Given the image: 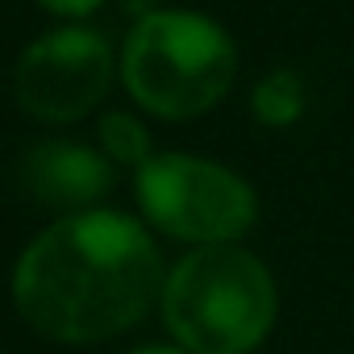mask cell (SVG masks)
Returning <instances> with one entry per match:
<instances>
[{"instance_id": "ba28073f", "label": "cell", "mask_w": 354, "mask_h": 354, "mask_svg": "<svg viewBox=\"0 0 354 354\" xmlns=\"http://www.w3.org/2000/svg\"><path fill=\"white\" fill-rule=\"evenodd\" d=\"M96 133H100V150H104L109 162H121V167H138L142 171L154 158L150 129L138 117H129V113H104Z\"/></svg>"}, {"instance_id": "9c48e42d", "label": "cell", "mask_w": 354, "mask_h": 354, "mask_svg": "<svg viewBox=\"0 0 354 354\" xmlns=\"http://www.w3.org/2000/svg\"><path fill=\"white\" fill-rule=\"evenodd\" d=\"M46 13H59V17H88L100 9V0H38Z\"/></svg>"}, {"instance_id": "8fae6325", "label": "cell", "mask_w": 354, "mask_h": 354, "mask_svg": "<svg viewBox=\"0 0 354 354\" xmlns=\"http://www.w3.org/2000/svg\"><path fill=\"white\" fill-rule=\"evenodd\" d=\"M129 354H188L184 346H138V350H129Z\"/></svg>"}, {"instance_id": "5b68a950", "label": "cell", "mask_w": 354, "mask_h": 354, "mask_svg": "<svg viewBox=\"0 0 354 354\" xmlns=\"http://www.w3.org/2000/svg\"><path fill=\"white\" fill-rule=\"evenodd\" d=\"M113 84V46L104 34L71 26L42 34L13 71L17 104L38 121H75L100 104Z\"/></svg>"}, {"instance_id": "6da1fadb", "label": "cell", "mask_w": 354, "mask_h": 354, "mask_svg": "<svg viewBox=\"0 0 354 354\" xmlns=\"http://www.w3.org/2000/svg\"><path fill=\"white\" fill-rule=\"evenodd\" d=\"M154 238L125 213L88 209L30 242L13 271L17 313L55 342H109L162 300Z\"/></svg>"}, {"instance_id": "3957f363", "label": "cell", "mask_w": 354, "mask_h": 354, "mask_svg": "<svg viewBox=\"0 0 354 354\" xmlns=\"http://www.w3.org/2000/svg\"><path fill=\"white\" fill-rule=\"evenodd\" d=\"M121 75L146 113L188 121L221 104L238 75V50L213 17L158 9L129 30Z\"/></svg>"}, {"instance_id": "30bf717a", "label": "cell", "mask_w": 354, "mask_h": 354, "mask_svg": "<svg viewBox=\"0 0 354 354\" xmlns=\"http://www.w3.org/2000/svg\"><path fill=\"white\" fill-rule=\"evenodd\" d=\"M125 9H129V13H133L138 21H142V17H150V13H158L162 5H158V0H125Z\"/></svg>"}, {"instance_id": "8992f818", "label": "cell", "mask_w": 354, "mask_h": 354, "mask_svg": "<svg viewBox=\"0 0 354 354\" xmlns=\"http://www.w3.org/2000/svg\"><path fill=\"white\" fill-rule=\"evenodd\" d=\"M21 180L38 205L88 213L113 188V162L84 142H38L21 162Z\"/></svg>"}, {"instance_id": "52a82bcc", "label": "cell", "mask_w": 354, "mask_h": 354, "mask_svg": "<svg viewBox=\"0 0 354 354\" xmlns=\"http://www.w3.org/2000/svg\"><path fill=\"white\" fill-rule=\"evenodd\" d=\"M304 104H308V92H304V75L292 71V67H275L267 71L254 92H250V109L263 125L271 129H288L304 117Z\"/></svg>"}, {"instance_id": "7a4b0ae2", "label": "cell", "mask_w": 354, "mask_h": 354, "mask_svg": "<svg viewBox=\"0 0 354 354\" xmlns=\"http://www.w3.org/2000/svg\"><path fill=\"white\" fill-rule=\"evenodd\" d=\"M162 321L188 354H250L275 325V279L242 246H196L162 283Z\"/></svg>"}, {"instance_id": "277c9868", "label": "cell", "mask_w": 354, "mask_h": 354, "mask_svg": "<svg viewBox=\"0 0 354 354\" xmlns=\"http://www.w3.org/2000/svg\"><path fill=\"white\" fill-rule=\"evenodd\" d=\"M138 205L154 230L196 246H230L259 217L238 171L192 154H154L138 171Z\"/></svg>"}]
</instances>
